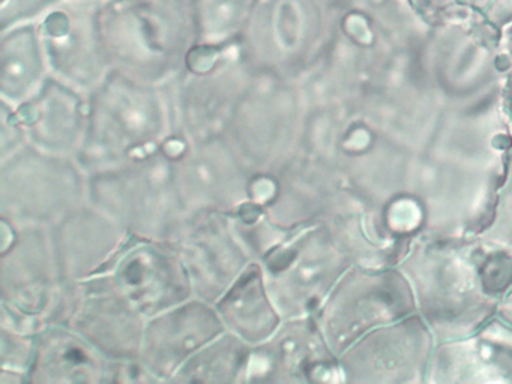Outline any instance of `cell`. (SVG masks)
I'll return each instance as SVG.
<instances>
[{"label": "cell", "instance_id": "30bf717a", "mask_svg": "<svg viewBox=\"0 0 512 384\" xmlns=\"http://www.w3.org/2000/svg\"><path fill=\"white\" fill-rule=\"evenodd\" d=\"M479 237L512 248V149L506 152L493 207Z\"/></svg>", "mask_w": 512, "mask_h": 384}, {"label": "cell", "instance_id": "7c38bea8", "mask_svg": "<svg viewBox=\"0 0 512 384\" xmlns=\"http://www.w3.org/2000/svg\"><path fill=\"white\" fill-rule=\"evenodd\" d=\"M62 0H2L0 27L10 29L17 24L37 23Z\"/></svg>", "mask_w": 512, "mask_h": 384}, {"label": "cell", "instance_id": "277c9868", "mask_svg": "<svg viewBox=\"0 0 512 384\" xmlns=\"http://www.w3.org/2000/svg\"><path fill=\"white\" fill-rule=\"evenodd\" d=\"M326 329L335 350L344 353L371 330L418 312L415 293L397 267H353L326 305Z\"/></svg>", "mask_w": 512, "mask_h": 384}, {"label": "cell", "instance_id": "9c48e42d", "mask_svg": "<svg viewBox=\"0 0 512 384\" xmlns=\"http://www.w3.org/2000/svg\"><path fill=\"white\" fill-rule=\"evenodd\" d=\"M254 0H196L200 44H230L238 38Z\"/></svg>", "mask_w": 512, "mask_h": 384}, {"label": "cell", "instance_id": "9a60e30c", "mask_svg": "<svg viewBox=\"0 0 512 384\" xmlns=\"http://www.w3.org/2000/svg\"><path fill=\"white\" fill-rule=\"evenodd\" d=\"M497 317L512 326V288L505 294V297L500 300Z\"/></svg>", "mask_w": 512, "mask_h": 384}, {"label": "cell", "instance_id": "5b68a950", "mask_svg": "<svg viewBox=\"0 0 512 384\" xmlns=\"http://www.w3.org/2000/svg\"><path fill=\"white\" fill-rule=\"evenodd\" d=\"M101 0H62L38 23L53 77L89 93L112 71L100 27Z\"/></svg>", "mask_w": 512, "mask_h": 384}, {"label": "cell", "instance_id": "8fae6325", "mask_svg": "<svg viewBox=\"0 0 512 384\" xmlns=\"http://www.w3.org/2000/svg\"><path fill=\"white\" fill-rule=\"evenodd\" d=\"M491 0H412L416 12L430 26L469 20L481 15Z\"/></svg>", "mask_w": 512, "mask_h": 384}, {"label": "cell", "instance_id": "7a4b0ae2", "mask_svg": "<svg viewBox=\"0 0 512 384\" xmlns=\"http://www.w3.org/2000/svg\"><path fill=\"white\" fill-rule=\"evenodd\" d=\"M100 27L112 69L155 86L202 42L196 0H101Z\"/></svg>", "mask_w": 512, "mask_h": 384}, {"label": "cell", "instance_id": "ba28073f", "mask_svg": "<svg viewBox=\"0 0 512 384\" xmlns=\"http://www.w3.org/2000/svg\"><path fill=\"white\" fill-rule=\"evenodd\" d=\"M52 77L38 23L2 30V95L20 104L37 95Z\"/></svg>", "mask_w": 512, "mask_h": 384}, {"label": "cell", "instance_id": "5bb4252c", "mask_svg": "<svg viewBox=\"0 0 512 384\" xmlns=\"http://www.w3.org/2000/svg\"><path fill=\"white\" fill-rule=\"evenodd\" d=\"M502 105L508 120L509 129L512 132V60L506 65L502 83Z\"/></svg>", "mask_w": 512, "mask_h": 384}, {"label": "cell", "instance_id": "4fadbf2b", "mask_svg": "<svg viewBox=\"0 0 512 384\" xmlns=\"http://www.w3.org/2000/svg\"><path fill=\"white\" fill-rule=\"evenodd\" d=\"M482 17L494 30L503 35L512 24V0H491L490 5L482 12Z\"/></svg>", "mask_w": 512, "mask_h": 384}, {"label": "cell", "instance_id": "2e32d148", "mask_svg": "<svg viewBox=\"0 0 512 384\" xmlns=\"http://www.w3.org/2000/svg\"><path fill=\"white\" fill-rule=\"evenodd\" d=\"M502 48L509 60H512V24L502 35Z\"/></svg>", "mask_w": 512, "mask_h": 384}, {"label": "cell", "instance_id": "52a82bcc", "mask_svg": "<svg viewBox=\"0 0 512 384\" xmlns=\"http://www.w3.org/2000/svg\"><path fill=\"white\" fill-rule=\"evenodd\" d=\"M428 375L443 383L512 381L511 324L499 318L463 338L442 341L434 348Z\"/></svg>", "mask_w": 512, "mask_h": 384}, {"label": "cell", "instance_id": "3957f363", "mask_svg": "<svg viewBox=\"0 0 512 384\" xmlns=\"http://www.w3.org/2000/svg\"><path fill=\"white\" fill-rule=\"evenodd\" d=\"M335 0H254L235 39L253 74L298 81L331 38Z\"/></svg>", "mask_w": 512, "mask_h": 384}, {"label": "cell", "instance_id": "6da1fadb", "mask_svg": "<svg viewBox=\"0 0 512 384\" xmlns=\"http://www.w3.org/2000/svg\"><path fill=\"white\" fill-rule=\"evenodd\" d=\"M397 266L412 285L419 315L440 341L476 332L499 311L482 275L481 237L419 234Z\"/></svg>", "mask_w": 512, "mask_h": 384}, {"label": "cell", "instance_id": "8992f818", "mask_svg": "<svg viewBox=\"0 0 512 384\" xmlns=\"http://www.w3.org/2000/svg\"><path fill=\"white\" fill-rule=\"evenodd\" d=\"M436 336L421 315L371 330L344 351L343 371L353 381L413 383L427 380Z\"/></svg>", "mask_w": 512, "mask_h": 384}]
</instances>
